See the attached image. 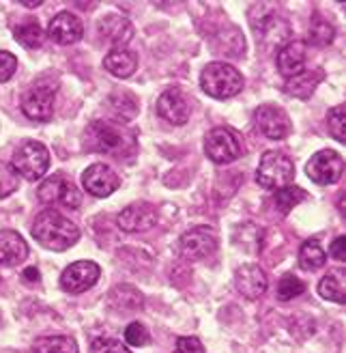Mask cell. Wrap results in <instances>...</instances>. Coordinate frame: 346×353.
Instances as JSON below:
<instances>
[{
  "mask_svg": "<svg viewBox=\"0 0 346 353\" xmlns=\"http://www.w3.org/2000/svg\"><path fill=\"white\" fill-rule=\"evenodd\" d=\"M321 80H323V72H310V69H303V72H301L299 76L286 80L284 91L290 93L292 97L307 99V97H312L314 88L318 86Z\"/></svg>",
  "mask_w": 346,
  "mask_h": 353,
  "instance_id": "cell-23",
  "label": "cell"
},
{
  "mask_svg": "<svg viewBox=\"0 0 346 353\" xmlns=\"http://www.w3.org/2000/svg\"><path fill=\"white\" fill-rule=\"evenodd\" d=\"M93 353H131L127 345L116 339H97L93 343Z\"/></svg>",
  "mask_w": 346,
  "mask_h": 353,
  "instance_id": "cell-36",
  "label": "cell"
},
{
  "mask_svg": "<svg viewBox=\"0 0 346 353\" xmlns=\"http://www.w3.org/2000/svg\"><path fill=\"white\" fill-rule=\"evenodd\" d=\"M254 125L269 140H284L292 132V121L280 105H261L254 110Z\"/></svg>",
  "mask_w": 346,
  "mask_h": 353,
  "instance_id": "cell-10",
  "label": "cell"
},
{
  "mask_svg": "<svg viewBox=\"0 0 346 353\" xmlns=\"http://www.w3.org/2000/svg\"><path fill=\"white\" fill-rule=\"evenodd\" d=\"M101 276V268L95 261H76L61 274V287L67 293H84L89 291Z\"/></svg>",
  "mask_w": 346,
  "mask_h": 353,
  "instance_id": "cell-12",
  "label": "cell"
},
{
  "mask_svg": "<svg viewBox=\"0 0 346 353\" xmlns=\"http://www.w3.org/2000/svg\"><path fill=\"white\" fill-rule=\"evenodd\" d=\"M13 34H15L17 43H22L28 50H39L43 46V39H45V32H43V28L39 26L37 20L22 22L20 26H15Z\"/></svg>",
  "mask_w": 346,
  "mask_h": 353,
  "instance_id": "cell-25",
  "label": "cell"
},
{
  "mask_svg": "<svg viewBox=\"0 0 346 353\" xmlns=\"http://www.w3.org/2000/svg\"><path fill=\"white\" fill-rule=\"evenodd\" d=\"M179 248L183 259L187 261H202L217 250V235L211 226H196L181 237Z\"/></svg>",
  "mask_w": 346,
  "mask_h": 353,
  "instance_id": "cell-11",
  "label": "cell"
},
{
  "mask_svg": "<svg viewBox=\"0 0 346 353\" xmlns=\"http://www.w3.org/2000/svg\"><path fill=\"white\" fill-rule=\"evenodd\" d=\"M82 185L84 190L95 199H106L114 194L120 185L118 174L106 164H93L82 172Z\"/></svg>",
  "mask_w": 346,
  "mask_h": 353,
  "instance_id": "cell-13",
  "label": "cell"
},
{
  "mask_svg": "<svg viewBox=\"0 0 346 353\" xmlns=\"http://www.w3.org/2000/svg\"><path fill=\"white\" fill-rule=\"evenodd\" d=\"M125 341L131 347H144V345L151 343V334H149V330L140 321H133L125 330Z\"/></svg>",
  "mask_w": 346,
  "mask_h": 353,
  "instance_id": "cell-34",
  "label": "cell"
},
{
  "mask_svg": "<svg viewBox=\"0 0 346 353\" xmlns=\"http://www.w3.org/2000/svg\"><path fill=\"white\" fill-rule=\"evenodd\" d=\"M118 226L123 228L125 233H147L158 224V209L151 203H131L118 214Z\"/></svg>",
  "mask_w": 346,
  "mask_h": 353,
  "instance_id": "cell-14",
  "label": "cell"
},
{
  "mask_svg": "<svg viewBox=\"0 0 346 353\" xmlns=\"http://www.w3.org/2000/svg\"><path fill=\"white\" fill-rule=\"evenodd\" d=\"M56 88L58 84L54 80H39L32 86H28L22 95V112L37 121V123H47L54 117V105H56Z\"/></svg>",
  "mask_w": 346,
  "mask_h": 353,
  "instance_id": "cell-4",
  "label": "cell"
},
{
  "mask_svg": "<svg viewBox=\"0 0 346 353\" xmlns=\"http://www.w3.org/2000/svg\"><path fill=\"white\" fill-rule=\"evenodd\" d=\"M20 5H24V7H39L41 5V0H34V3H32V0H20Z\"/></svg>",
  "mask_w": 346,
  "mask_h": 353,
  "instance_id": "cell-40",
  "label": "cell"
},
{
  "mask_svg": "<svg viewBox=\"0 0 346 353\" xmlns=\"http://www.w3.org/2000/svg\"><path fill=\"white\" fill-rule=\"evenodd\" d=\"M103 67H106L108 72L116 78H129L136 74V69H138V57L125 48H116L106 54V59H103Z\"/></svg>",
  "mask_w": 346,
  "mask_h": 353,
  "instance_id": "cell-22",
  "label": "cell"
},
{
  "mask_svg": "<svg viewBox=\"0 0 346 353\" xmlns=\"http://www.w3.org/2000/svg\"><path fill=\"white\" fill-rule=\"evenodd\" d=\"M254 24L256 37H261L265 43H275V46H284L290 41V26L284 17L275 15V13H265L258 22Z\"/></svg>",
  "mask_w": 346,
  "mask_h": 353,
  "instance_id": "cell-19",
  "label": "cell"
},
{
  "mask_svg": "<svg viewBox=\"0 0 346 353\" xmlns=\"http://www.w3.org/2000/svg\"><path fill=\"white\" fill-rule=\"evenodd\" d=\"M32 353H78V343L72 336H41L32 343Z\"/></svg>",
  "mask_w": 346,
  "mask_h": 353,
  "instance_id": "cell-24",
  "label": "cell"
},
{
  "mask_svg": "<svg viewBox=\"0 0 346 353\" xmlns=\"http://www.w3.org/2000/svg\"><path fill=\"white\" fill-rule=\"evenodd\" d=\"M269 280L267 274L258 268V265H241V268L235 272V289L248 297V299H258L267 293Z\"/></svg>",
  "mask_w": 346,
  "mask_h": 353,
  "instance_id": "cell-17",
  "label": "cell"
},
{
  "mask_svg": "<svg viewBox=\"0 0 346 353\" xmlns=\"http://www.w3.org/2000/svg\"><path fill=\"white\" fill-rule=\"evenodd\" d=\"M28 259V243L26 239L11 228L0 231V265H20Z\"/></svg>",
  "mask_w": 346,
  "mask_h": 353,
  "instance_id": "cell-20",
  "label": "cell"
},
{
  "mask_svg": "<svg viewBox=\"0 0 346 353\" xmlns=\"http://www.w3.org/2000/svg\"><path fill=\"white\" fill-rule=\"evenodd\" d=\"M318 293L321 297L329 299V302L344 304V272L336 270V272H329L325 278H321Z\"/></svg>",
  "mask_w": 346,
  "mask_h": 353,
  "instance_id": "cell-26",
  "label": "cell"
},
{
  "mask_svg": "<svg viewBox=\"0 0 346 353\" xmlns=\"http://www.w3.org/2000/svg\"><path fill=\"white\" fill-rule=\"evenodd\" d=\"M24 278H26V280H32V282H37L41 276H39V270H37V268H28V270H24Z\"/></svg>",
  "mask_w": 346,
  "mask_h": 353,
  "instance_id": "cell-39",
  "label": "cell"
},
{
  "mask_svg": "<svg viewBox=\"0 0 346 353\" xmlns=\"http://www.w3.org/2000/svg\"><path fill=\"white\" fill-rule=\"evenodd\" d=\"M158 114L166 119L172 125H185L192 114L189 108V101L181 88H168L158 99Z\"/></svg>",
  "mask_w": 346,
  "mask_h": 353,
  "instance_id": "cell-16",
  "label": "cell"
},
{
  "mask_svg": "<svg viewBox=\"0 0 346 353\" xmlns=\"http://www.w3.org/2000/svg\"><path fill=\"white\" fill-rule=\"evenodd\" d=\"M17 72V59L7 50H0V82H7Z\"/></svg>",
  "mask_w": 346,
  "mask_h": 353,
  "instance_id": "cell-35",
  "label": "cell"
},
{
  "mask_svg": "<svg viewBox=\"0 0 346 353\" xmlns=\"http://www.w3.org/2000/svg\"><path fill=\"white\" fill-rule=\"evenodd\" d=\"M17 188H20V174L13 170L11 164L0 162V199L11 196Z\"/></svg>",
  "mask_w": 346,
  "mask_h": 353,
  "instance_id": "cell-33",
  "label": "cell"
},
{
  "mask_svg": "<svg viewBox=\"0 0 346 353\" xmlns=\"http://www.w3.org/2000/svg\"><path fill=\"white\" fill-rule=\"evenodd\" d=\"M84 34V24L78 15L69 13V11H61L58 15L52 17V22L47 26V37L58 43V46H72L78 43Z\"/></svg>",
  "mask_w": 346,
  "mask_h": 353,
  "instance_id": "cell-15",
  "label": "cell"
},
{
  "mask_svg": "<svg viewBox=\"0 0 346 353\" xmlns=\"http://www.w3.org/2000/svg\"><path fill=\"white\" fill-rule=\"evenodd\" d=\"M200 86L213 99H230L244 88V76L228 63H209L200 74Z\"/></svg>",
  "mask_w": 346,
  "mask_h": 353,
  "instance_id": "cell-3",
  "label": "cell"
},
{
  "mask_svg": "<svg viewBox=\"0 0 346 353\" xmlns=\"http://www.w3.org/2000/svg\"><path fill=\"white\" fill-rule=\"evenodd\" d=\"M305 43L297 41V39H290L288 43H284L275 57V63H278V72L288 80V78H295L299 76L303 69H305Z\"/></svg>",
  "mask_w": 346,
  "mask_h": 353,
  "instance_id": "cell-18",
  "label": "cell"
},
{
  "mask_svg": "<svg viewBox=\"0 0 346 353\" xmlns=\"http://www.w3.org/2000/svg\"><path fill=\"white\" fill-rule=\"evenodd\" d=\"M32 237L52 252H65L80 239V228L56 209H45L34 218Z\"/></svg>",
  "mask_w": 346,
  "mask_h": 353,
  "instance_id": "cell-2",
  "label": "cell"
},
{
  "mask_svg": "<svg viewBox=\"0 0 346 353\" xmlns=\"http://www.w3.org/2000/svg\"><path fill=\"white\" fill-rule=\"evenodd\" d=\"M292 176H295V164L288 155L280 151H267L261 157V164L256 170V181L265 190H280L286 188Z\"/></svg>",
  "mask_w": 346,
  "mask_h": 353,
  "instance_id": "cell-5",
  "label": "cell"
},
{
  "mask_svg": "<svg viewBox=\"0 0 346 353\" xmlns=\"http://www.w3.org/2000/svg\"><path fill=\"white\" fill-rule=\"evenodd\" d=\"M307 199V192L297 188V185H286V188H280V190H275L273 194V203L275 207H278L280 214H290L292 209H295L299 203H303Z\"/></svg>",
  "mask_w": 346,
  "mask_h": 353,
  "instance_id": "cell-28",
  "label": "cell"
},
{
  "mask_svg": "<svg viewBox=\"0 0 346 353\" xmlns=\"http://www.w3.org/2000/svg\"><path fill=\"white\" fill-rule=\"evenodd\" d=\"M37 196L45 205H65L72 209L82 205V192L63 174H52L45 181H41Z\"/></svg>",
  "mask_w": 346,
  "mask_h": 353,
  "instance_id": "cell-9",
  "label": "cell"
},
{
  "mask_svg": "<svg viewBox=\"0 0 346 353\" xmlns=\"http://www.w3.org/2000/svg\"><path fill=\"white\" fill-rule=\"evenodd\" d=\"M11 166L24 179L39 181L50 168V151L37 140H26L15 149Z\"/></svg>",
  "mask_w": 346,
  "mask_h": 353,
  "instance_id": "cell-6",
  "label": "cell"
},
{
  "mask_svg": "<svg viewBox=\"0 0 346 353\" xmlns=\"http://www.w3.org/2000/svg\"><path fill=\"white\" fill-rule=\"evenodd\" d=\"M307 176L318 185H334L342 179L344 172V160L342 155L334 149L316 151L305 166Z\"/></svg>",
  "mask_w": 346,
  "mask_h": 353,
  "instance_id": "cell-8",
  "label": "cell"
},
{
  "mask_svg": "<svg viewBox=\"0 0 346 353\" xmlns=\"http://www.w3.org/2000/svg\"><path fill=\"white\" fill-rule=\"evenodd\" d=\"M336 37V28L323 20V17L314 15L312 22H310V28H307V43H312L316 48H323V46H329Z\"/></svg>",
  "mask_w": 346,
  "mask_h": 353,
  "instance_id": "cell-30",
  "label": "cell"
},
{
  "mask_svg": "<svg viewBox=\"0 0 346 353\" xmlns=\"http://www.w3.org/2000/svg\"><path fill=\"white\" fill-rule=\"evenodd\" d=\"M204 153L213 164H230L244 153V140L230 128H213L204 138Z\"/></svg>",
  "mask_w": 346,
  "mask_h": 353,
  "instance_id": "cell-7",
  "label": "cell"
},
{
  "mask_svg": "<svg viewBox=\"0 0 346 353\" xmlns=\"http://www.w3.org/2000/svg\"><path fill=\"white\" fill-rule=\"evenodd\" d=\"M305 293V285L292 274H286L280 282H278V299L282 302H290V299H295L299 295Z\"/></svg>",
  "mask_w": 346,
  "mask_h": 353,
  "instance_id": "cell-31",
  "label": "cell"
},
{
  "mask_svg": "<svg viewBox=\"0 0 346 353\" xmlns=\"http://www.w3.org/2000/svg\"><path fill=\"white\" fill-rule=\"evenodd\" d=\"M332 256L336 259V261H344V235H340V237H336L334 241H332Z\"/></svg>",
  "mask_w": 346,
  "mask_h": 353,
  "instance_id": "cell-38",
  "label": "cell"
},
{
  "mask_svg": "<svg viewBox=\"0 0 346 353\" xmlns=\"http://www.w3.org/2000/svg\"><path fill=\"white\" fill-rule=\"evenodd\" d=\"M84 147L95 153L127 157L138 147V136L133 130L123 128L120 123L93 121L84 132Z\"/></svg>",
  "mask_w": 346,
  "mask_h": 353,
  "instance_id": "cell-1",
  "label": "cell"
},
{
  "mask_svg": "<svg viewBox=\"0 0 346 353\" xmlns=\"http://www.w3.org/2000/svg\"><path fill=\"white\" fill-rule=\"evenodd\" d=\"M99 32L106 39H110L114 46L123 48L133 37V26H131V22L127 20V17L112 13V15L103 17V20H99Z\"/></svg>",
  "mask_w": 346,
  "mask_h": 353,
  "instance_id": "cell-21",
  "label": "cell"
},
{
  "mask_svg": "<svg viewBox=\"0 0 346 353\" xmlns=\"http://www.w3.org/2000/svg\"><path fill=\"white\" fill-rule=\"evenodd\" d=\"M108 108L114 114V119L127 123L138 114V101L131 93H114L108 99Z\"/></svg>",
  "mask_w": 346,
  "mask_h": 353,
  "instance_id": "cell-29",
  "label": "cell"
},
{
  "mask_svg": "<svg viewBox=\"0 0 346 353\" xmlns=\"http://www.w3.org/2000/svg\"><path fill=\"white\" fill-rule=\"evenodd\" d=\"M172 353H204V345L196 336H181Z\"/></svg>",
  "mask_w": 346,
  "mask_h": 353,
  "instance_id": "cell-37",
  "label": "cell"
},
{
  "mask_svg": "<svg viewBox=\"0 0 346 353\" xmlns=\"http://www.w3.org/2000/svg\"><path fill=\"white\" fill-rule=\"evenodd\" d=\"M327 128H329L332 136L338 143H344L346 140V108L342 103L332 108L329 114H327Z\"/></svg>",
  "mask_w": 346,
  "mask_h": 353,
  "instance_id": "cell-32",
  "label": "cell"
},
{
  "mask_svg": "<svg viewBox=\"0 0 346 353\" xmlns=\"http://www.w3.org/2000/svg\"><path fill=\"white\" fill-rule=\"evenodd\" d=\"M327 263V254L323 250V245L318 243V239H310L301 245L299 250V265L305 272H314L325 268Z\"/></svg>",
  "mask_w": 346,
  "mask_h": 353,
  "instance_id": "cell-27",
  "label": "cell"
}]
</instances>
